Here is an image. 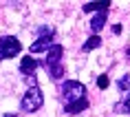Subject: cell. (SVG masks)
<instances>
[{"mask_svg":"<svg viewBox=\"0 0 130 117\" xmlns=\"http://www.w3.org/2000/svg\"><path fill=\"white\" fill-rule=\"evenodd\" d=\"M121 31H123L121 24H115V27H112V33H121Z\"/></svg>","mask_w":130,"mask_h":117,"instance_id":"e0dca14e","label":"cell"},{"mask_svg":"<svg viewBox=\"0 0 130 117\" xmlns=\"http://www.w3.org/2000/svg\"><path fill=\"white\" fill-rule=\"evenodd\" d=\"M115 113H130V93H126L119 104H115Z\"/></svg>","mask_w":130,"mask_h":117,"instance_id":"8fae6325","label":"cell"},{"mask_svg":"<svg viewBox=\"0 0 130 117\" xmlns=\"http://www.w3.org/2000/svg\"><path fill=\"white\" fill-rule=\"evenodd\" d=\"M38 66H40V62H38L35 57H31V55H29V57H22L20 73H22V75H27V77H31V75H33V71L38 69Z\"/></svg>","mask_w":130,"mask_h":117,"instance_id":"5b68a950","label":"cell"},{"mask_svg":"<svg viewBox=\"0 0 130 117\" xmlns=\"http://www.w3.org/2000/svg\"><path fill=\"white\" fill-rule=\"evenodd\" d=\"M2 117H15V115H2Z\"/></svg>","mask_w":130,"mask_h":117,"instance_id":"d6986e66","label":"cell"},{"mask_svg":"<svg viewBox=\"0 0 130 117\" xmlns=\"http://www.w3.org/2000/svg\"><path fill=\"white\" fill-rule=\"evenodd\" d=\"M62 97L66 99V104H73L77 99H84L86 97V86L77 80H66L62 84Z\"/></svg>","mask_w":130,"mask_h":117,"instance_id":"7a4b0ae2","label":"cell"},{"mask_svg":"<svg viewBox=\"0 0 130 117\" xmlns=\"http://www.w3.org/2000/svg\"><path fill=\"white\" fill-rule=\"evenodd\" d=\"M117 89L121 91V93H130V73H126L123 77H119V82H117Z\"/></svg>","mask_w":130,"mask_h":117,"instance_id":"7c38bea8","label":"cell"},{"mask_svg":"<svg viewBox=\"0 0 130 117\" xmlns=\"http://www.w3.org/2000/svg\"><path fill=\"white\" fill-rule=\"evenodd\" d=\"M108 84H110V80H108V75H99L97 77V86H99V89H108Z\"/></svg>","mask_w":130,"mask_h":117,"instance_id":"9a60e30c","label":"cell"},{"mask_svg":"<svg viewBox=\"0 0 130 117\" xmlns=\"http://www.w3.org/2000/svg\"><path fill=\"white\" fill-rule=\"evenodd\" d=\"M46 71H48V75L53 77V80H60V77L64 75V66H62V64H55V66H46Z\"/></svg>","mask_w":130,"mask_h":117,"instance_id":"4fadbf2b","label":"cell"},{"mask_svg":"<svg viewBox=\"0 0 130 117\" xmlns=\"http://www.w3.org/2000/svg\"><path fill=\"white\" fill-rule=\"evenodd\" d=\"M53 47V38H38V40L31 44V53H40V51H46L48 53V49Z\"/></svg>","mask_w":130,"mask_h":117,"instance_id":"8992f818","label":"cell"},{"mask_svg":"<svg viewBox=\"0 0 130 117\" xmlns=\"http://www.w3.org/2000/svg\"><path fill=\"white\" fill-rule=\"evenodd\" d=\"M88 108V99L84 97V99H77L73 104H66L64 106V113H69V115H77V113H82V110Z\"/></svg>","mask_w":130,"mask_h":117,"instance_id":"ba28073f","label":"cell"},{"mask_svg":"<svg viewBox=\"0 0 130 117\" xmlns=\"http://www.w3.org/2000/svg\"><path fill=\"white\" fill-rule=\"evenodd\" d=\"M55 35V29L48 27V24H42V27H38V38H53Z\"/></svg>","mask_w":130,"mask_h":117,"instance_id":"5bb4252c","label":"cell"},{"mask_svg":"<svg viewBox=\"0 0 130 117\" xmlns=\"http://www.w3.org/2000/svg\"><path fill=\"white\" fill-rule=\"evenodd\" d=\"M42 104H44L42 91L38 89V86H31V89L24 93V97L20 99V110H24V113H35V110L42 108Z\"/></svg>","mask_w":130,"mask_h":117,"instance_id":"6da1fadb","label":"cell"},{"mask_svg":"<svg viewBox=\"0 0 130 117\" xmlns=\"http://www.w3.org/2000/svg\"><path fill=\"white\" fill-rule=\"evenodd\" d=\"M112 2H88V5H82V11L84 13H90V11H97V13H102V11H108V7Z\"/></svg>","mask_w":130,"mask_h":117,"instance_id":"9c48e42d","label":"cell"},{"mask_svg":"<svg viewBox=\"0 0 130 117\" xmlns=\"http://www.w3.org/2000/svg\"><path fill=\"white\" fill-rule=\"evenodd\" d=\"M126 55H128V60H130V49H128V51H126Z\"/></svg>","mask_w":130,"mask_h":117,"instance_id":"ac0fdd59","label":"cell"},{"mask_svg":"<svg viewBox=\"0 0 130 117\" xmlns=\"http://www.w3.org/2000/svg\"><path fill=\"white\" fill-rule=\"evenodd\" d=\"M27 84H29V89H31V86H38V80H35V75L27 77Z\"/></svg>","mask_w":130,"mask_h":117,"instance_id":"2e32d148","label":"cell"},{"mask_svg":"<svg viewBox=\"0 0 130 117\" xmlns=\"http://www.w3.org/2000/svg\"><path fill=\"white\" fill-rule=\"evenodd\" d=\"M97 47H102V38H99V35H90L88 40L84 42L82 51H84V53H88V51H95Z\"/></svg>","mask_w":130,"mask_h":117,"instance_id":"30bf717a","label":"cell"},{"mask_svg":"<svg viewBox=\"0 0 130 117\" xmlns=\"http://www.w3.org/2000/svg\"><path fill=\"white\" fill-rule=\"evenodd\" d=\"M22 51V44L20 40L15 38V35H5V38H0V62L2 60H7V57H13Z\"/></svg>","mask_w":130,"mask_h":117,"instance_id":"3957f363","label":"cell"},{"mask_svg":"<svg viewBox=\"0 0 130 117\" xmlns=\"http://www.w3.org/2000/svg\"><path fill=\"white\" fill-rule=\"evenodd\" d=\"M62 55H64V47H62V44H53V47L48 49L46 60L42 62V66L46 69V66H55V64H62Z\"/></svg>","mask_w":130,"mask_h":117,"instance_id":"277c9868","label":"cell"},{"mask_svg":"<svg viewBox=\"0 0 130 117\" xmlns=\"http://www.w3.org/2000/svg\"><path fill=\"white\" fill-rule=\"evenodd\" d=\"M106 20H108V13L106 11H102V13H97L93 20H90V31H93V35H97L99 31H102L104 27H106Z\"/></svg>","mask_w":130,"mask_h":117,"instance_id":"52a82bcc","label":"cell"}]
</instances>
